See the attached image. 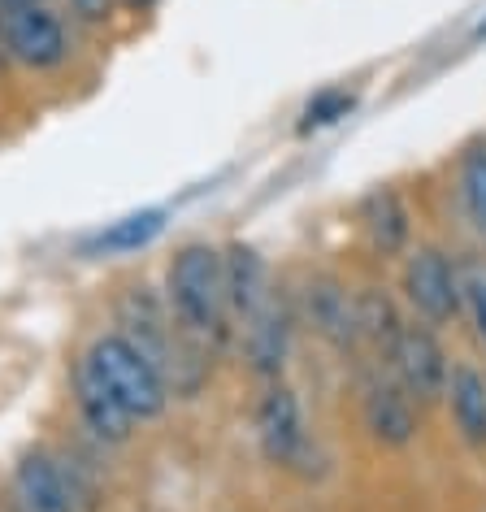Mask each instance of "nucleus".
<instances>
[{
  "instance_id": "nucleus-1",
  "label": "nucleus",
  "mask_w": 486,
  "mask_h": 512,
  "mask_svg": "<svg viewBox=\"0 0 486 512\" xmlns=\"http://www.w3.org/2000/svg\"><path fill=\"white\" fill-rule=\"evenodd\" d=\"M165 304L174 322L196 339H217L226 330V278L222 252L213 243H183L165 270Z\"/></svg>"
},
{
  "instance_id": "nucleus-2",
  "label": "nucleus",
  "mask_w": 486,
  "mask_h": 512,
  "mask_svg": "<svg viewBox=\"0 0 486 512\" xmlns=\"http://www.w3.org/2000/svg\"><path fill=\"white\" fill-rule=\"evenodd\" d=\"M83 361L105 378V387L118 395V404L139 421H157L170 408V382L144 352L135 348L122 330H105L92 339V348L83 352Z\"/></svg>"
},
{
  "instance_id": "nucleus-3",
  "label": "nucleus",
  "mask_w": 486,
  "mask_h": 512,
  "mask_svg": "<svg viewBox=\"0 0 486 512\" xmlns=\"http://www.w3.org/2000/svg\"><path fill=\"white\" fill-rule=\"evenodd\" d=\"M404 300L426 326H452L465 313V274L452 265V256L434 243L404 252V274H400Z\"/></svg>"
},
{
  "instance_id": "nucleus-4",
  "label": "nucleus",
  "mask_w": 486,
  "mask_h": 512,
  "mask_svg": "<svg viewBox=\"0 0 486 512\" xmlns=\"http://www.w3.org/2000/svg\"><path fill=\"white\" fill-rule=\"evenodd\" d=\"M118 322L122 335L148 356L161 374H183L187 365H196V352H187L174 339V313L152 287H126L118 300Z\"/></svg>"
},
{
  "instance_id": "nucleus-5",
  "label": "nucleus",
  "mask_w": 486,
  "mask_h": 512,
  "mask_svg": "<svg viewBox=\"0 0 486 512\" xmlns=\"http://www.w3.org/2000/svg\"><path fill=\"white\" fill-rule=\"evenodd\" d=\"M0 53L35 74L66 66L70 57V31L48 5H22L0 14Z\"/></svg>"
},
{
  "instance_id": "nucleus-6",
  "label": "nucleus",
  "mask_w": 486,
  "mask_h": 512,
  "mask_svg": "<svg viewBox=\"0 0 486 512\" xmlns=\"http://www.w3.org/2000/svg\"><path fill=\"white\" fill-rule=\"evenodd\" d=\"M387 365H391L395 382H400L404 395L417 408L443 400L447 374H452V361H447V352H443L439 335H434V326H426V322H404L400 339H395V348L387 356Z\"/></svg>"
},
{
  "instance_id": "nucleus-7",
  "label": "nucleus",
  "mask_w": 486,
  "mask_h": 512,
  "mask_svg": "<svg viewBox=\"0 0 486 512\" xmlns=\"http://www.w3.org/2000/svg\"><path fill=\"white\" fill-rule=\"evenodd\" d=\"M257 443L261 456L278 469H296L309 456V421H304L300 395L287 382H270L257 400Z\"/></svg>"
},
{
  "instance_id": "nucleus-8",
  "label": "nucleus",
  "mask_w": 486,
  "mask_h": 512,
  "mask_svg": "<svg viewBox=\"0 0 486 512\" xmlns=\"http://www.w3.org/2000/svg\"><path fill=\"white\" fill-rule=\"evenodd\" d=\"M291 343H296V313H291L287 300H278L270 291L257 313L243 317V356H248V369L265 382H278L291 361Z\"/></svg>"
},
{
  "instance_id": "nucleus-9",
  "label": "nucleus",
  "mask_w": 486,
  "mask_h": 512,
  "mask_svg": "<svg viewBox=\"0 0 486 512\" xmlns=\"http://www.w3.org/2000/svg\"><path fill=\"white\" fill-rule=\"evenodd\" d=\"M300 313L330 348L352 352L361 348V330H356V291H348L339 278L317 274L300 291Z\"/></svg>"
},
{
  "instance_id": "nucleus-10",
  "label": "nucleus",
  "mask_w": 486,
  "mask_h": 512,
  "mask_svg": "<svg viewBox=\"0 0 486 512\" xmlns=\"http://www.w3.org/2000/svg\"><path fill=\"white\" fill-rule=\"evenodd\" d=\"M74 408H79V421L87 426L92 439L109 443V447L131 443L135 417L118 404V395L105 387V378H100L96 369L83 361V356H79V365H74Z\"/></svg>"
},
{
  "instance_id": "nucleus-11",
  "label": "nucleus",
  "mask_w": 486,
  "mask_h": 512,
  "mask_svg": "<svg viewBox=\"0 0 486 512\" xmlns=\"http://www.w3.org/2000/svg\"><path fill=\"white\" fill-rule=\"evenodd\" d=\"M361 417L369 439L391 447V452H404L408 443L417 439V404L404 395V387L395 378H374L365 387L361 400Z\"/></svg>"
},
{
  "instance_id": "nucleus-12",
  "label": "nucleus",
  "mask_w": 486,
  "mask_h": 512,
  "mask_svg": "<svg viewBox=\"0 0 486 512\" xmlns=\"http://www.w3.org/2000/svg\"><path fill=\"white\" fill-rule=\"evenodd\" d=\"M14 499L22 512H79V491L48 452H27L14 465Z\"/></svg>"
},
{
  "instance_id": "nucleus-13",
  "label": "nucleus",
  "mask_w": 486,
  "mask_h": 512,
  "mask_svg": "<svg viewBox=\"0 0 486 512\" xmlns=\"http://www.w3.org/2000/svg\"><path fill=\"white\" fill-rule=\"evenodd\" d=\"M356 217H361V230L378 256H404L408 252V243H413V213H408V204L395 187H374L361 200Z\"/></svg>"
},
{
  "instance_id": "nucleus-14",
  "label": "nucleus",
  "mask_w": 486,
  "mask_h": 512,
  "mask_svg": "<svg viewBox=\"0 0 486 512\" xmlns=\"http://www.w3.org/2000/svg\"><path fill=\"white\" fill-rule=\"evenodd\" d=\"M222 278H226V309L235 317H252L261 300L270 296V265L252 243H230L222 252Z\"/></svg>"
},
{
  "instance_id": "nucleus-15",
  "label": "nucleus",
  "mask_w": 486,
  "mask_h": 512,
  "mask_svg": "<svg viewBox=\"0 0 486 512\" xmlns=\"http://www.w3.org/2000/svg\"><path fill=\"white\" fill-rule=\"evenodd\" d=\"M443 400H447V413H452L456 434L482 452L486 447V374L473 365H452Z\"/></svg>"
},
{
  "instance_id": "nucleus-16",
  "label": "nucleus",
  "mask_w": 486,
  "mask_h": 512,
  "mask_svg": "<svg viewBox=\"0 0 486 512\" xmlns=\"http://www.w3.org/2000/svg\"><path fill=\"white\" fill-rule=\"evenodd\" d=\"M165 209H139V213H126L118 222L100 226L96 235L83 239V252L87 256H131L139 248H148L152 239L165 230Z\"/></svg>"
},
{
  "instance_id": "nucleus-17",
  "label": "nucleus",
  "mask_w": 486,
  "mask_h": 512,
  "mask_svg": "<svg viewBox=\"0 0 486 512\" xmlns=\"http://www.w3.org/2000/svg\"><path fill=\"white\" fill-rule=\"evenodd\" d=\"M356 330H361V343H369V348L382 356H391L395 339H400V330H404L400 304L382 287H361L356 291Z\"/></svg>"
},
{
  "instance_id": "nucleus-18",
  "label": "nucleus",
  "mask_w": 486,
  "mask_h": 512,
  "mask_svg": "<svg viewBox=\"0 0 486 512\" xmlns=\"http://www.w3.org/2000/svg\"><path fill=\"white\" fill-rule=\"evenodd\" d=\"M456 183H460V204H465V217L473 222V230L486 239V139H478V144H469L465 152H460Z\"/></svg>"
},
{
  "instance_id": "nucleus-19",
  "label": "nucleus",
  "mask_w": 486,
  "mask_h": 512,
  "mask_svg": "<svg viewBox=\"0 0 486 512\" xmlns=\"http://www.w3.org/2000/svg\"><path fill=\"white\" fill-rule=\"evenodd\" d=\"M352 109H356V92H348V87H322V92L304 105L300 131H322V126H335L339 118H348Z\"/></svg>"
},
{
  "instance_id": "nucleus-20",
  "label": "nucleus",
  "mask_w": 486,
  "mask_h": 512,
  "mask_svg": "<svg viewBox=\"0 0 486 512\" xmlns=\"http://www.w3.org/2000/svg\"><path fill=\"white\" fill-rule=\"evenodd\" d=\"M465 313L473 330H478V343L486 348V270H465Z\"/></svg>"
},
{
  "instance_id": "nucleus-21",
  "label": "nucleus",
  "mask_w": 486,
  "mask_h": 512,
  "mask_svg": "<svg viewBox=\"0 0 486 512\" xmlns=\"http://www.w3.org/2000/svg\"><path fill=\"white\" fill-rule=\"evenodd\" d=\"M22 5H48V0H0V14L5 9H22Z\"/></svg>"
},
{
  "instance_id": "nucleus-22",
  "label": "nucleus",
  "mask_w": 486,
  "mask_h": 512,
  "mask_svg": "<svg viewBox=\"0 0 486 512\" xmlns=\"http://www.w3.org/2000/svg\"><path fill=\"white\" fill-rule=\"evenodd\" d=\"M482 40H486V18L478 22V27H473V44H482Z\"/></svg>"
},
{
  "instance_id": "nucleus-23",
  "label": "nucleus",
  "mask_w": 486,
  "mask_h": 512,
  "mask_svg": "<svg viewBox=\"0 0 486 512\" xmlns=\"http://www.w3.org/2000/svg\"><path fill=\"white\" fill-rule=\"evenodd\" d=\"M0 57H5V53H0Z\"/></svg>"
}]
</instances>
